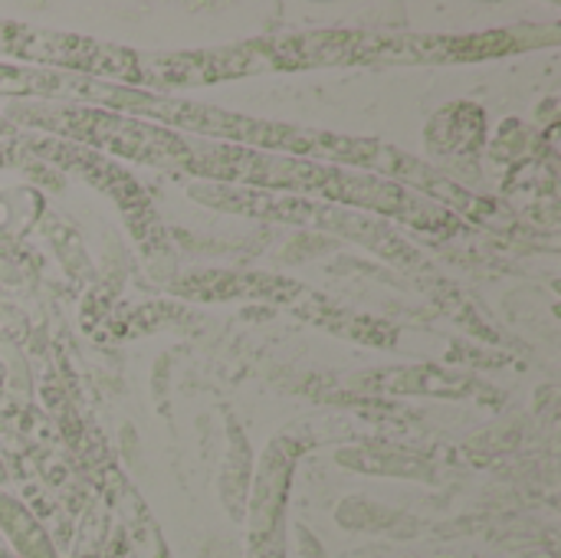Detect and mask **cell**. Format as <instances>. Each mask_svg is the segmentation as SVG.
Returning <instances> with one entry per match:
<instances>
[]
</instances>
